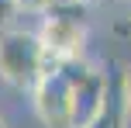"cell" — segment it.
Masks as SVG:
<instances>
[{
    "label": "cell",
    "instance_id": "1",
    "mask_svg": "<svg viewBox=\"0 0 131 128\" xmlns=\"http://www.w3.org/2000/svg\"><path fill=\"white\" fill-rule=\"evenodd\" d=\"M48 52L35 31L0 28V76L17 90H31L45 73Z\"/></svg>",
    "mask_w": 131,
    "mask_h": 128
},
{
    "label": "cell",
    "instance_id": "2",
    "mask_svg": "<svg viewBox=\"0 0 131 128\" xmlns=\"http://www.w3.org/2000/svg\"><path fill=\"white\" fill-rule=\"evenodd\" d=\"M31 94H35V114L41 118L45 128H69V118H72V83L55 66H45V73L31 87Z\"/></svg>",
    "mask_w": 131,
    "mask_h": 128
},
{
    "label": "cell",
    "instance_id": "3",
    "mask_svg": "<svg viewBox=\"0 0 131 128\" xmlns=\"http://www.w3.org/2000/svg\"><path fill=\"white\" fill-rule=\"evenodd\" d=\"M107 73V90H104V104H100L97 118L86 128H128L131 118V101H128V83H124V66L114 62Z\"/></svg>",
    "mask_w": 131,
    "mask_h": 128
},
{
    "label": "cell",
    "instance_id": "4",
    "mask_svg": "<svg viewBox=\"0 0 131 128\" xmlns=\"http://www.w3.org/2000/svg\"><path fill=\"white\" fill-rule=\"evenodd\" d=\"M38 38H41V45H45L48 59L79 55V45H83V21L48 11V17H45V24H41Z\"/></svg>",
    "mask_w": 131,
    "mask_h": 128
},
{
    "label": "cell",
    "instance_id": "5",
    "mask_svg": "<svg viewBox=\"0 0 131 128\" xmlns=\"http://www.w3.org/2000/svg\"><path fill=\"white\" fill-rule=\"evenodd\" d=\"M104 90H107V73H100V69H90V73L72 87V118H69V128H86L93 118H97L100 104H104Z\"/></svg>",
    "mask_w": 131,
    "mask_h": 128
},
{
    "label": "cell",
    "instance_id": "6",
    "mask_svg": "<svg viewBox=\"0 0 131 128\" xmlns=\"http://www.w3.org/2000/svg\"><path fill=\"white\" fill-rule=\"evenodd\" d=\"M17 11H21L17 0H0V28H7V21H10Z\"/></svg>",
    "mask_w": 131,
    "mask_h": 128
},
{
    "label": "cell",
    "instance_id": "7",
    "mask_svg": "<svg viewBox=\"0 0 131 128\" xmlns=\"http://www.w3.org/2000/svg\"><path fill=\"white\" fill-rule=\"evenodd\" d=\"M114 35H121V38H131V17L117 21V24H114Z\"/></svg>",
    "mask_w": 131,
    "mask_h": 128
},
{
    "label": "cell",
    "instance_id": "8",
    "mask_svg": "<svg viewBox=\"0 0 131 128\" xmlns=\"http://www.w3.org/2000/svg\"><path fill=\"white\" fill-rule=\"evenodd\" d=\"M124 83H128V101H131V62L124 66Z\"/></svg>",
    "mask_w": 131,
    "mask_h": 128
},
{
    "label": "cell",
    "instance_id": "9",
    "mask_svg": "<svg viewBox=\"0 0 131 128\" xmlns=\"http://www.w3.org/2000/svg\"><path fill=\"white\" fill-rule=\"evenodd\" d=\"M0 128H7V125H4V121H0Z\"/></svg>",
    "mask_w": 131,
    "mask_h": 128
},
{
    "label": "cell",
    "instance_id": "10",
    "mask_svg": "<svg viewBox=\"0 0 131 128\" xmlns=\"http://www.w3.org/2000/svg\"><path fill=\"white\" fill-rule=\"evenodd\" d=\"M128 4H131V0H128Z\"/></svg>",
    "mask_w": 131,
    "mask_h": 128
}]
</instances>
